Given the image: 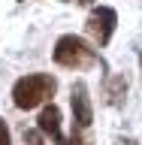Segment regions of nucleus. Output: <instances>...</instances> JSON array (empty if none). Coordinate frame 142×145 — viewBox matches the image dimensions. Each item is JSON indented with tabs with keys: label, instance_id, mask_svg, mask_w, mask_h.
Segmentation results:
<instances>
[{
	"label": "nucleus",
	"instance_id": "obj_4",
	"mask_svg": "<svg viewBox=\"0 0 142 145\" xmlns=\"http://www.w3.org/2000/svg\"><path fill=\"white\" fill-rule=\"evenodd\" d=\"M70 103H73V130L76 133H88V127L94 124V106H91L88 88L76 82L70 91Z\"/></svg>",
	"mask_w": 142,
	"mask_h": 145
},
{
	"label": "nucleus",
	"instance_id": "obj_5",
	"mask_svg": "<svg viewBox=\"0 0 142 145\" xmlns=\"http://www.w3.org/2000/svg\"><path fill=\"white\" fill-rule=\"evenodd\" d=\"M39 130H43L45 136H52V142L54 145H70V139L63 136V130H61V109L54 106V103H48V106L39 112Z\"/></svg>",
	"mask_w": 142,
	"mask_h": 145
},
{
	"label": "nucleus",
	"instance_id": "obj_6",
	"mask_svg": "<svg viewBox=\"0 0 142 145\" xmlns=\"http://www.w3.org/2000/svg\"><path fill=\"white\" fill-rule=\"evenodd\" d=\"M124 94H127V79H124V76H112V79H109V85H106L109 103H112V106H115V103H121V100H124Z\"/></svg>",
	"mask_w": 142,
	"mask_h": 145
},
{
	"label": "nucleus",
	"instance_id": "obj_2",
	"mask_svg": "<svg viewBox=\"0 0 142 145\" xmlns=\"http://www.w3.org/2000/svg\"><path fill=\"white\" fill-rule=\"evenodd\" d=\"M54 63L58 67H67V70H88V67H97L100 54L91 48L82 36H61L54 42Z\"/></svg>",
	"mask_w": 142,
	"mask_h": 145
},
{
	"label": "nucleus",
	"instance_id": "obj_11",
	"mask_svg": "<svg viewBox=\"0 0 142 145\" xmlns=\"http://www.w3.org/2000/svg\"><path fill=\"white\" fill-rule=\"evenodd\" d=\"M139 70H142V54H139Z\"/></svg>",
	"mask_w": 142,
	"mask_h": 145
},
{
	"label": "nucleus",
	"instance_id": "obj_7",
	"mask_svg": "<svg viewBox=\"0 0 142 145\" xmlns=\"http://www.w3.org/2000/svg\"><path fill=\"white\" fill-rule=\"evenodd\" d=\"M24 145H45V139H43V130H24Z\"/></svg>",
	"mask_w": 142,
	"mask_h": 145
},
{
	"label": "nucleus",
	"instance_id": "obj_9",
	"mask_svg": "<svg viewBox=\"0 0 142 145\" xmlns=\"http://www.w3.org/2000/svg\"><path fill=\"white\" fill-rule=\"evenodd\" d=\"M70 145H88L85 133H76V130H73V139H70Z\"/></svg>",
	"mask_w": 142,
	"mask_h": 145
},
{
	"label": "nucleus",
	"instance_id": "obj_10",
	"mask_svg": "<svg viewBox=\"0 0 142 145\" xmlns=\"http://www.w3.org/2000/svg\"><path fill=\"white\" fill-rule=\"evenodd\" d=\"M73 3H79V6H88V3H94V0H73Z\"/></svg>",
	"mask_w": 142,
	"mask_h": 145
},
{
	"label": "nucleus",
	"instance_id": "obj_3",
	"mask_svg": "<svg viewBox=\"0 0 142 145\" xmlns=\"http://www.w3.org/2000/svg\"><path fill=\"white\" fill-rule=\"evenodd\" d=\"M115 24H118L115 9L97 6V9H91L88 21H85V30H88V36L97 45H109V39H112V33H115Z\"/></svg>",
	"mask_w": 142,
	"mask_h": 145
},
{
	"label": "nucleus",
	"instance_id": "obj_8",
	"mask_svg": "<svg viewBox=\"0 0 142 145\" xmlns=\"http://www.w3.org/2000/svg\"><path fill=\"white\" fill-rule=\"evenodd\" d=\"M0 145H12V139H9V127H6L3 118H0Z\"/></svg>",
	"mask_w": 142,
	"mask_h": 145
},
{
	"label": "nucleus",
	"instance_id": "obj_1",
	"mask_svg": "<svg viewBox=\"0 0 142 145\" xmlns=\"http://www.w3.org/2000/svg\"><path fill=\"white\" fill-rule=\"evenodd\" d=\"M58 91V82L48 72H30V76H21V79L12 85V103L18 109H36L39 103L54 97Z\"/></svg>",
	"mask_w": 142,
	"mask_h": 145
}]
</instances>
